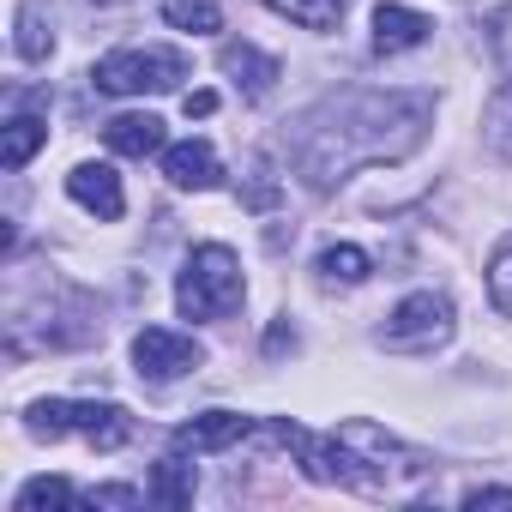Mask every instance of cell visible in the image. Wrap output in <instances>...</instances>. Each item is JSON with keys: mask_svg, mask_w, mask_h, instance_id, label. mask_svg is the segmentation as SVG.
<instances>
[{"mask_svg": "<svg viewBox=\"0 0 512 512\" xmlns=\"http://www.w3.org/2000/svg\"><path fill=\"white\" fill-rule=\"evenodd\" d=\"M85 500H91V506H139L145 494H139V488H91Z\"/></svg>", "mask_w": 512, "mask_h": 512, "instance_id": "obj_22", "label": "cell"}, {"mask_svg": "<svg viewBox=\"0 0 512 512\" xmlns=\"http://www.w3.org/2000/svg\"><path fill=\"white\" fill-rule=\"evenodd\" d=\"M151 500H157V506H169V512L193 506V464H187L181 452H169V458L157 464V476H151Z\"/></svg>", "mask_w": 512, "mask_h": 512, "instance_id": "obj_13", "label": "cell"}, {"mask_svg": "<svg viewBox=\"0 0 512 512\" xmlns=\"http://www.w3.org/2000/svg\"><path fill=\"white\" fill-rule=\"evenodd\" d=\"M187 79L181 49H115L91 67V85L109 97H145V91H175Z\"/></svg>", "mask_w": 512, "mask_h": 512, "instance_id": "obj_3", "label": "cell"}, {"mask_svg": "<svg viewBox=\"0 0 512 512\" xmlns=\"http://www.w3.org/2000/svg\"><path fill=\"white\" fill-rule=\"evenodd\" d=\"M428 31H434V25H428L422 13H410V7H380V13H374V49H380V55L422 49Z\"/></svg>", "mask_w": 512, "mask_h": 512, "instance_id": "obj_10", "label": "cell"}, {"mask_svg": "<svg viewBox=\"0 0 512 512\" xmlns=\"http://www.w3.org/2000/svg\"><path fill=\"white\" fill-rule=\"evenodd\" d=\"M278 175H272V157H253V169H247V187H241V205L247 211H272L278 205Z\"/></svg>", "mask_w": 512, "mask_h": 512, "instance_id": "obj_19", "label": "cell"}, {"mask_svg": "<svg viewBox=\"0 0 512 512\" xmlns=\"http://www.w3.org/2000/svg\"><path fill=\"white\" fill-rule=\"evenodd\" d=\"M97 7H115V0H97Z\"/></svg>", "mask_w": 512, "mask_h": 512, "instance_id": "obj_26", "label": "cell"}, {"mask_svg": "<svg viewBox=\"0 0 512 512\" xmlns=\"http://www.w3.org/2000/svg\"><path fill=\"white\" fill-rule=\"evenodd\" d=\"M482 127H488V145L512 163V79L488 97V115H482Z\"/></svg>", "mask_w": 512, "mask_h": 512, "instance_id": "obj_18", "label": "cell"}, {"mask_svg": "<svg viewBox=\"0 0 512 512\" xmlns=\"http://www.w3.org/2000/svg\"><path fill=\"white\" fill-rule=\"evenodd\" d=\"M67 193H73V205H85V211H91V217H103V223H115V217L127 211L121 175H115L109 163H79V169L67 175Z\"/></svg>", "mask_w": 512, "mask_h": 512, "instance_id": "obj_8", "label": "cell"}, {"mask_svg": "<svg viewBox=\"0 0 512 512\" xmlns=\"http://www.w3.org/2000/svg\"><path fill=\"white\" fill-rule=\"evenodd\" d=\"M49 31H43V13H37V0H25V7H19V55L25 61H43L49 55Z\"/></svg>", "mask_w": 512, "mask_h": 512, "instance_id": "obj_21", "label": "cell"}, {"mask_svg": "<svg viewBox=\"0 0 512 512\" xmlns=\"http://www.w3.org/2000/svg\"><path fill=\"white\" fill-rule=\"evenodd\" d=\"M43 145H49V127H43L37 115H13V121H7V139H0V163H7V169H25Z\"/></svg>", "mask_w": 512, "mask_h": 512, "instance_id": "obj_14", "label": "cell"}, {"mask_svg": "<svg viewBox=\"0 0 512 512\" xmlns=\"http://www.w3.org/2000/svg\"><path fill=\"white\" fill-rule=\"evenodd\" d=\"M25 428H31L37 440L79 434V440H91L97 452H115V446L133 440V416H127L121 404H109V398H43V404H31Z\"/></svg>", "mask_w": 512, "mask_h": 512, "instance_id": "obj_2", "label": "cell"}, {"mask_svg": "<svg viewBox=\"0 0 512 512\" xmlns=\"http://www.w3.org/2000/svg\"><path fill=\"white\" fill-rule=\"evenodd\" d=\"M464 506H470V512H482V506H512V488H470Z\"/></svg>", "mask_w": 512, "mask_h": 512, "instance_id": "obj_23", "label": "cell"}, {"mask_svg": "<svg viewBox=\"0 0 512 512\" xmlns=\"http://www.w3.org/2000/svg\"><path fill=\"white\" fill-rule=\"evenodd\" d=\"M488 296H494V308L512 320V241H500L494 260H488Z\"/></svg>", "mask_w": 512, "mask_h": 512, "instance_id": "obj_20", "label": "cell"}, {"mask_svg": "<svg viewBox=\"0 0 512 512\" xmlns=\"http://www.w3.org/2000/svg\"><path fill=\"white\" fill-rule=\"evenodd\" d=\"M266 350L278 356V350H296V332L290 326H272V338H266Z\"/></svg>", "mask_w": 512, "mask_h": 512, "instance_id": "obj_25", "label": "cell"}, {"mask_svg": "<svg viewBox=\"0 0 512 512\" xmlns=\"http://www.w3.org/2000/svg\"><path fill=\"white\" fill-rule=\"evenodd\" d=\"M314 272H320V284H326V290H356V284L374 272V260H368L362 247H350V241H344V247H326V253H320Z\"/></svg>", "mask_w": 512, "mask_h": 512, "instance_id": "obj_12", "label": "cell"}, {"mask_svg": "<svg viewBox=\"0 0 512 512\" xmlns=\"http://www.w3.org/2000/svg\"><path fill=\"white\" fill-rule=\"evenodd\" d=\"M247 434H253V416H241V410H205V416L181 422V428L169 434V446H175V452H229V446H241Z\"/></svg>", "mask_w": 512, "mask_h": 512, "instance_id": "obj_6", "label": "cell"}, {"mask_svg": "<svg viewBox=\"0 0 512 512\" xmlns=\"http://www.w3.org/2000/svg\"><path fill=\"white\" fill-rule=\"evenodd\" d=\"M199 362H205V350H199L187 332H169V326H145V332L133 338V368H139V380H151V386H169V380L193 374Z\"/></svg>", "mask_w": 512, "mask_h": 512, "instance_id": "obj_5", "label": "cell"}, {"mask_svg": "<svg viewBox=\"0 0 512 512\" xmlns=\"http://www.w3.org/2000/svg\"><path fill=\"white\" fill-rule=\"evenodd\" d=\"M223 73L241 85V97H266L278 79H284V67L272 61V55H260V49H253V43H223Z\"/></svg>", "mask_w": 512, "mask_h": 512, "instance_id": "obj_9", "label": "cell"}, {"mask_svg": "<svg viewBox=\"0 0 512 512\" xmlns=\"http://www.w3.org/2000/svg\"><path fill=\"white\" fill-rule=\"evenodd\" d=\"M181 109H187V115H211V109H217V91H187Z\"/></svg>", "mask_w": 512, "mask_h": 512, "instance_id": "obj_24", "label": "cell"}, {"mask_svg": "<svg viewBox=\"0 0 512 512\" xmlns=\"http://www.w3.org/2000/svg\"><path fill=\"white\" fill-rule=\"evenodd\" d=\"M103 145L115 157H157L163 151V121L157 115H115L103 127Z\"/></svg>", "mask_w": 512, "mask_h": 512, "instance_id": "obj_11", "label": "cell"}, {"mask_svg": "<svg viewBox=\"0 0 512 512\" xmlns=\"http://www.w3.org/2000/svg\"><path fill=\"white\" fill-rule=\"evenodd\" d=\"M163 19H169L175 31H193V37H211V31H223L217 0H163Z\"/></svg>", "mask_w": 512, "mask_h": 512, "instance_id": "obj_16", "label": "cell"}, {"mask_svg": "<svg viewBox=\"0 0 512 512\" xmlns=\"http://www.w3.org/2000/svg\"><path fill=\"white\" fill-rule=\"evenodd\" d=\"M446 338H452V302L434 296V290L404 296V302L386 314V326H380V344L398 350V356H428V350H440Z\"/></svg>", "mask_w": 512, "mask_h": 512, "instance_id": "obj_4", "label": "cell"}, {"mask_svg": "<svg viewBox=\"0 0 512 512\" xmlns=\"http://www.w3.org/2000/svg\"><path fill=\"white\" fill-rule=\"evenodd\" d=\"M163 175H169L175 187H187V193H211V187H223V163H217V151H211L205 139L163 145Z\"/></svg>", "mask_w": 512, "mask_h": 512, "instance_id": "obj_7", "label": "cell"}, {"mask_svg": "<svg viewBox=\"0 0 512 512\" xmlns=\"http://www.w3.org/2000/svg\"><path fill=\"white\" fill-rule=\"evenodd\" d=\"M272 13H284L290 25H308V31H332L338 19H344V7L350 0H266Z\"/></svg>", "mask_w": 512, "mask_h": 512, "instance_id": "obj_15", "label": "cell"}, {"mask_svg": "<svg viewBox=\"0 0 512 512\" xmlns=\"http://www.w3.org/2000/svg\"><path fill=\"white\" fill-rule=\"evenodd\" d=\"M79 494H73V482L67 476H31L25 488H19V500H13V512H43V506H73Z\"/></svg>", "mask_w": 512, "mask_h": 512, "instance_id": "obj_17", "label": "cell"}, {"mask_svg": "<svg viewBox=\"0 0 512 512\" xmlns=\"http://www.w3.org/2000/svg\"><path fill=\"white\" fill-rule=\"evenodd\" d=\"M241 296H247L241 260H235L223 241H205V247L187 253V266H181V278H175V308H181V320H223V314L241 308Z\"/></svg>", "mask_w": 512, "mask_h": 512, "instance_id": "obj_1", "label": "cell"}]
</instances>
